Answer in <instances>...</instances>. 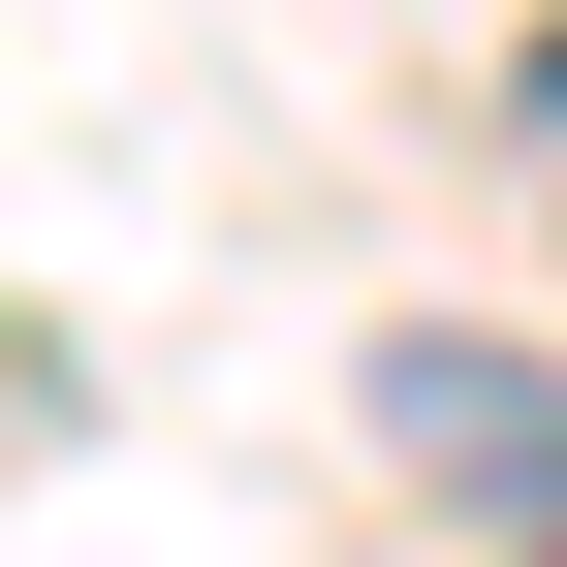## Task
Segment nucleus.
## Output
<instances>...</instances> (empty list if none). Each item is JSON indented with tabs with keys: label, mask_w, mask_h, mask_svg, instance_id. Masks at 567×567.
<instances>
[{
	"label": "nucleus",
	"mask_w": 567,
	"mask_h": 567,
	"mask_svg": "<svg viewBox=\"0 0 567 567\" xmlns=\"http://www.w3.org/2000/svg\"><path fill=\"white\" fill-rule=\"evenodd\" d=\"M379 442H410V473H473V505L567 567V379H505V347H379Z\"/></svg>",
	"instance_id": "1"
},
{
	"label": "nucleus",
	"mask_w": 567,
	"mask_h": 567,
	"mask_svg": "<svg viewBox=\"0 0 567 567\" xmlns=\"http://www.w3.org/2000/svg\"><path fill=\"white\" fill-rule=\"evenodd\" d=\"M505 126H536V189H567V63H536V95H505Z\"/></svg>",
	"instance_id": "2"
}]
</instances>
